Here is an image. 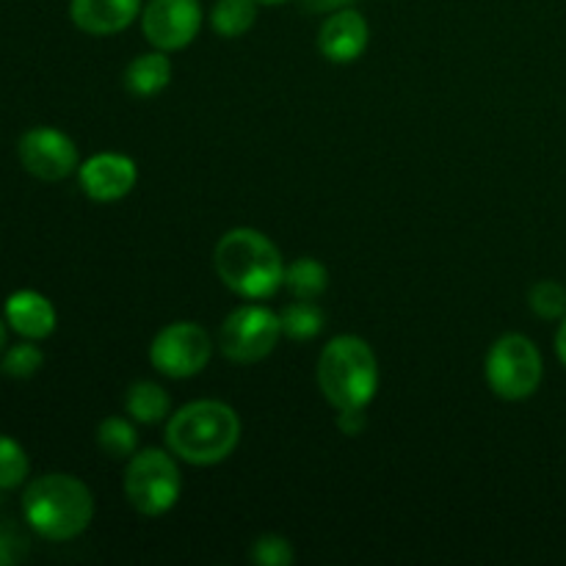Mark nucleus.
I'll return each mask as SVG.
<instances>
[{
	"label": "nucleus",
	"instance_id": "nucleus-23",
	"mask_svg": "<svg viewBox=\"0 0 566 566\" xmlns=\"http://www.w3.org/2000/svg\"><path fill=\"white\" fill-rule=\"evenodd\" d=\"M42 363H44V354L28 340V343H17V346H11L9 352H6L3 363H0V370H3L6 376H11V379H31V376L42 368Z\"/></svg>",
	"mask_w": 566,
	"mask_h": 566
},
{
	"label": "nucleus",
	"instance_id": "nucleus-16",
	"mask_svg": "<svg viewBox=\"0 0 566 566\" xmlns=\"http://www.w3.org/2000/svg\"><path fill=\"white\" fill-rule=\"evenodd\" d=\"M125 409L136 423L153 426L169 418L171 398L169 392L160 385H155V381H136V385L127 390Z\"/></svg>",
	"mask_w": 566,
	"mask_h": 566
},
{
	"label": "nucleus",
	"instance_id": "nucleus-20",
	"mask_svg": "<svg viewBox=\"0 0 566 566\" xmlns=\"http://www.w3.org/2000/svg\"><path fill=\"white\" fill-rule=\"evenodd\" d=\"M97 446L111 459H130L136 453L138 434L130 420L105 418L97 429Z\"/></svg>",
	"mask_w": 566,
	"mask_h": 566
},
{
	"label": "nucleus",
	"instance_id": "nucleus-8",
	"mask_svg": "<svg viewBox=\"0 0 566 566\" xmlns=\"http://www.w3.org/2000/svg\"><path fill=\"white\" fill-rule=\"evenodd\" d=\"M210 357H213L210 335L191 321L169 324L155 335L153 346H149V363L169 379H191V376L202 374Z\"/></svg>",
	"mask_w": 566,
	"mask_h": 566
},
{
	"label": "nucleus",
	"instance_id": "nucleus-17",
	"mask_svg": "<svg viewBox=\"0 0 566 566\" xmlns=\"http://www.w3.org/2000/svg\"><path fill=\"white\" fill-rule=\"evenodd\" d=\"M258 20V0H216L210 11V25L219 36H243Z\"/></svg>",
	"mask_w": 566,
	"mask_h": 566
},
{
	"label": "nucleus",
	"instance_id": "nucleus-11",
	"mask_svg": "<svg viewBox=\"0 0 566 566\" xmlns=\"http://www.w3.org/2000/svg\"><path fill=\"white\" fill-rule=\"evenodd\" d=\"M81 188L94 202H116L127 197L136 188L138 169L136 160L122 153H99L92 155L86 164L77 169Z\"/></svg>",
	"mask_w": 566,
	"mask_h": 566
},
{
	"label": "nucleus",
	"instance_id": "nucleus-6",
	"mask_svg": "<svg viewBox=\"0 0 566 566\" xmlns=\"http://www.w3.org/2000/svg\"><path fill=\"white\" fill-rule=\"evenodd\" d=\"M125 497L144 517H160L180 497V470L160 448L133 453L125 470Z\"/></svg>",
	"mask_w": 566,
	"mask_h": 566
},
{
	"label": "nucleus",
	"instance_id": "nucleus-28",
	"mask_svg": "<svg viewBox=\"0 0 566 566\" xmlns=\"http://www.w3.org/2000/svg\"><path fill=\"white\" fill-rule=\"evenodd\" d=\"M556 354L566 368V315L562 318V326H558V332H556Z\"/></svg>",
	"mask_w": 566,
	"mask_h": 566
},
{
	"label": "nucleus",
	"instance_id": "nucleus-4",
	"mask_svg": "<svg viewBox=\"0 0 566 566\" xmlns=\"http://www.w3.org/2000/svg\"><path fill=\"white\" fill-rule=\"evenodd\" d=\"M318 387L337 412L368 407L379 390L374 348L357 335L332 337L318 357Z\"/></svg>",
	"mask_w": 566,
	"mask_h": 566
},
{
	"label": "nucleus",
	"instance_id": "nucleus-3",
	"mask_svg": "<svg viewBox=\"0 0 566 566\" xmlns=\"http://www.w3.org/2000/svg\"><path fill=\"white\" fill-rule=\"evenodd\" d=\"M22 514L42 539L70 542L92 523L94 497L75 475L50 473L25 486Z\"/></svg>",
	"mask_w": 566,
	"mask_h": 566
},
{
	"label": "nucleus",
	"instance_id": "nucleus-22",
	"mask_svg": "<svg viewBox=\"0 0 566 566\" xmlns=\"http://www.w3.org/2000/svg\"><path fill=\"white\" fill-rule=\"evenodd\" d=\"M528 304L542 321H558L566 315V287L553 280H542L531 287Z\"/></svg>",
	"mask_w": 566,
	"mask_h": 566
},
{
	"label": "nucleus",
	"instance_id": "nucleus-1",
	"mask_svg": "<svg viewBox=\"0 0 566 566\" xmlns=\"http://www.w3.org/2000/svg\"><path fill=\"white\" fill-rule=\"evenodd\" d=\"M241 442V418L224 401H191L177 409L166 423V446L182 462L208 464L224 462Z\"/></svg>",
	"mask_w": 566,
	"mask_h": 566
},
{
	"label": "nucleus",
	"instance_id": "nucleus-21",
	"mask_svg": "<svg viewBox=\"0 0 566 566\" xmlns=\"http://www.w3.org/2000/svg\"><path fill=\"white\" fill-rule=\"evenodd\" d=\"M28 453L11 437H0V490H14L28 479Z\"/></svg>",
	"mask_w": 566,
	"mask_h": 566
},
{
	"label": "nucleus",
	"instance_id": "nucleus-14",
	"mask_svg": "<svg viewBox=\"0 0 566 566\" xmlns=\"http://www.w3.org/2000/svg\"><path fill=\"white\" fill-rule=\"evenodd\" d=\"M6 324L25 340H44L55 329V310L36 291H17L6 302Z\"/></svg>",
	"mask_w": 566,
	"mask_h": 566
},
{
	"label": "nucleus",
	"instance_id": "nucleus-5",
	"mask_svg": "<svg viewBox=\"0 0 566 566\" xmlns=\"http://www.w3.org/2000/svg\"><path fill=\"white\" fill-rule=\"evenodd\" d=\"M486 381L503 401H525L542 385L545 363L534 340L525 335H503L492 343L484 363Z\"/></svg>",
	"mask_w": 566,
	"mask_h": 566
},
{
	"label": "nucleus",
	"instance_id": "nucleus-25",
	"mask_svg": "<svg viewBox=\"0 0 566 566\" xmlns=\"http://www.w3.org/2000/svg\"><path fill=\"white\" fill-rule=\"evenodd\" d=\"M28 553V542L14 525H0V566L22 562Z\"/></svg>",
	"mask_w": 566,
	"mask_h": 566
},
{
	"label": "nucleus",
	"instance_id": "nucleus-29",
	"mask_svg": "<svg viewBox=\"0 0 566 566\" xmlns=\"http://www.w3.org/2000/svg\"><path fill=\"white\" fill-rule=\"evenodd\" d=\"M6 346V321L0 318V348Z\"/></svg>",
	"mask_w": 566,
	"mask_h": 566
},
{
	"label": "nucleus",
	"instance_id": "nucleus-9",
	"mask_svg": "<svg viewBox=\"0 0 566 566\" xmlns=\"http://www.w3.org/2000/svg\"><path fill=\"white\" fill-rule=\"evenodd\" d=\"M142 28L153 48L164 53L182 50L202 28V6L199 0H149L142 11Z\"/></svg>",
	"mask_w": 566,
	"mask_h": 566
},
{
	"label": "nucleus",
	"instance_id": "nucleus-19",
	"mask_svg": "<svg viewBox=\"0 0 566 566\" xmlns=\"http://www.w3.org/2000/svg\"><path fill=\"white\" fill-rule=\"evenodd\" d=\"M280 321L282 335H287L291 340H313L324 329V313H321L318 304L307 302V298H296V302L287 304L280 313Z\"/></svg>",
	"mask_w": 566,
	"mask_h": 566
},
{
	"label": "nucleus",
	"instance_id": "nucleus-10",
	"mask_svg": "<svg viewBox=\"0 0 566 566\" xmlns=\"http://www.w3.org/2000/svg\"><path fill=\"white\" fill-rule=\"evenodd\" d=\"M20 164L28 175L44 182H59L77 169V147L55 127H33L17 144Z\"/></svg>",
	"mask_w": 566,
	"mask_h": 566
},
{
	"label": "nucleus",
	"instance_id": "nucleus-27",
	"mask_svg": "<svg viewBox=\"0 0 566 566\" xmlns=\"http://www.w3.org/2000/svg\"><path fill=\"white\" fill-rule=\"evenodd\" d=\"M307 11H315V14H332V11L348 9L354 0H298Z\"/></svg>",
	"mask_w": 566,
	"mask_h": 566
},
{
	"label": "nucleus",
	"instance_id": "nucleus-7",
	"mask_svg": "<svg viewBox=\"0 0 566 566\" xmlns=\"http://www.w3.org/2000/svg\"><path fill=\"white\" fill-rule=\"evenodd\" d=\"M282 337V321L263 304L232 310L219 332V348L230 363L254 365L269 357Z\"/></svg>",
	"mask_w": 566,
	"mask_h": 566
},
{
	"label": "nucleus",
	"instance_id": "nucleus-26",
	"mask_svg": "<svg viewBox=\"0 0 566 566\" xmlns=\"http://www.w3.org/2000/svg\"><path fill=\"white\" fill-rule=\"evenodd\" d=\"M337 426H340L343 434H348V437L363 434V429L368 426L365 409H343V412L337 415Z\"/></svg>",
	"mask_w": 566,
	"mask_h": 566
},
{
	"label": "nucleus",
	"instance_id": "nucleus-2",
	"mask_svg": "<svg viewBox=\"0 0 566 566\" xmlns=\"http://www.w3.org/2000/svg\"><path fill=\"white\" fill-rule=\"evenodd\" d=\"M216 274L243 298H271L285 285V263L282 254L263 232L238 227L221 235L213 252Z\"/></svg>",
	"mask_w": 566,
	"mask_h": 566
},
{
	"label": "nucleus",
	"instance_id": "nucleus-15",
	"mask_svg": "<svg viewBox=\"0 0 566 566\" xmlns=\"http://www.w3.org/2000/svg\"><path fill=\"white\" fill-rule=\"evenodd\" d=\"M171 81V61L164 50L144 53L125 70V88L136 97H155L164 92Z\"/></svg>",
	"mask_w": 566,
	"mask_h": 566
},
{
	"label": "nucleus",
	"instance_id": "nucleus-18",
	"mask_svg": "<svg viewBox=\"0 0 566 566\" xmlns=\"http://www.w3.org/2000/svg\"><path fill=\"white\" fill-rule=\"evenodd\" d=\"M285 287L291 291L293 298L315 302L329 287V274H326L324 263H318V260L298 258L296 263L285 265Z\"/></svg>",
	"mask_w": 566,
	"mask_h": 566
},
{
	"label": "nucleus",
	"instance_id": "nucleus-24",
	"mask_svg": "<svg viewBox=\"0 0 566 566\" xmlns=\"http://www.w3.org/2000/svg\"><path fill=\"white\" fill-rule=\"evenodd\" d=\"M293 558L296 556L285 536L265 534L252 545V562L260 566H291Z\"/></svg>",
	"mask_w": 566,
	"mask_h": 566
},
{
	"label": "nucleus",
	"instance_id": "nucleus-30",
	"mask_svg": "<svg viewBox=\"0 0 566 566\" xmlns=\"http://www.w3.org/2000/svg\"><path fill=\"white\" fill-rule=\"evenodd\" d=\"M258 3H263V6H280V3H285V0H258Z\"/></svg>",
	"mask_w": 566,
	"mask_h": 566
},
{
	"label": "nucleus",
	"instance_id": "nucleus-13",
	"mask_svg": "<svg viewBox=\"0 0 566 566\" xmlns=\"http://www.w3.org/2000/svg\"><path fill=\"white\" fill-rule=\"evenodd\" d=\"M142 11V0H72L70 17L83 33L111 36L130 25Z\"/></svg>",
	"mask_w": 566,
	"mask_h": 566
},
{
	"label": "nucleus",
	"instance_id": "nucleus-12",
	"mask_svg": "<svg viewBox=\"0 0 566 566\" xmlns=\"http://www.w3.org/2000/svg\"><path fill=\"white\" fill-rule=\"evenodd\" d=\"M370 28L359 11L352 6L340 11H332L318 31V50L332 64H352L368 50Z\"/></svg>",
	"mask_w": 566,
	"mask_h": 566
}]
</instances>
